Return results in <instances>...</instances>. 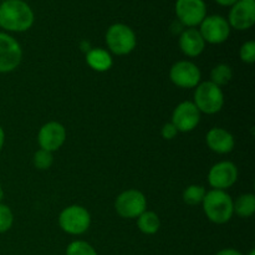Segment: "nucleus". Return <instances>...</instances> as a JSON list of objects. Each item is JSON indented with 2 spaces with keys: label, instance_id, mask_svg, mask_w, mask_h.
Masks as SVG:
<instances>
[{
  "label": "nucleus",
  "instance_id": "f257e3e1",
  "mask_svg": "<svg viewBox=\"0 0 255 255\" xmlns=\"http://www.w3.org/2000/svg\"><path fill=\"white\" fill-rule=\"evenodd\" d=\"M34 21V11L24 0H5L0 4V27L5 32L27 31Z\"/></svg>",
  "mask_w": 255,
  "mask_h": 255
},
{
  "label": "nucleus",
  "instance_id": "f03ea898",
  "mask_svg": "<svg viewBox=\"0 0 255 255\" xmlns=\"http://www.w3.org/2000/svg\"><path fill=\"white\" fill-rule=\"evenodd\" d=\"M233 201L227 191L211 189L204 196L202 207L208 221L214 224H226L233 218Z\"/></svg>",
  "mask_w": 255,
  "mask_h": 255
},
{
  "label": "nucleus",
  "instance_id": "7ed1b4c3",
  "mask_svg": "<svg viewBox=\"0 0 255 255\" xmlns=\"http://www.w3.org/2000/svg\"><path fill=\"white\" fill-rule=\"evenodd\" d=\"M107 49L117 56L128 55L136 49L137 37L133 30L126 24L116 22L109 26L105 34Z\"/></svg>",
  "mask_w": 255,
  "mask_h": 255
},
{
  "label": "nucleus",
  "instance_id": "20e7f679",
  "mask_svg": "<svg viewBox=\"0 0 255 255\" xmlns=\"http://www.w3.org/2000/svg\"><path fill=\"white\" fill-rule=\"evenodd\" d=\"M224 94L222 87L214 85L212 81L199 82L194 90L193 104L201 114L216 115L222 111L224 106Z\"/></svg>",
  "mask_w": 255,
  "mask_h": 255
},
{
  "label": "nucleus",
  "instance_id": "39448f33",
  "mask_svg": "<svg viewBox=\"0 0 255 255\" xmlns=\"http://www.w3.org/2000/svg\"><path fill=\"white\" fill-rule=\"evenodd\" d=\"M59 226L70 236H82L91 226V214L85 207L72 204L60 212Z\"/></svg>",
  "mask_w": 255,
  "mask_h": 255
},
{
  "label": "nucleus",
  "instance_id": "423d86ee",
  "mask_svg": "<svg viewBox=\"0 0 255 255\" xmlns=\"http://www.w3.org/2000/svg\"><path fill=\"white\" fill-rule=\"evenodd\" d=\"M115 211L121 218L136 219L147 211V198L138 189H126L117 196Z\"/></svg>",
  "mask_w": 255,
  "mask_h": 255
},
{
  "label": "nucleus",
  "instance_id": "0eeeda50",
  "mask_svg": "<svg viewBox=\"0 0 255 255\" xmlns=\"http://www.w3.org/2000/svg\"><path fill=\"white\" fill-rule=\"evenodd\" d=\"M22 49L14 36L0 31V74L15 71L21 64Z\"/></svg>",
  "mask_w": 255,
  "mask_h": 255
},
{
  "label": "nucleus",
  "instance_id": "6e6552de",
  "mask_svg": "<svg viewBox=\"0 0 255 255\" xmlns=\"http://www.w3.org/2000/svg\"><path fill=\"white\" fill-rule=\"evenodd\" d=\"M198 30L206 44L219 45L229 39L232 29L228 20L222 15H207L199 24Z\"/></svg>",
  "mask_w": 255,
  "mask_h": 255
},
{
  "label": "nucleus",
  "instance_id": "1a4fd4ad",
  "mask_svg": "<svg viewBox=\"0 0 255 255\" xmlns=\"http://www.w3.org/2000/svg\"><path fill=\"white\" fill-rule=\"evenodd\" d=\"M174 11L182 25L197 27L207 16V4L204 0H176Z\"/></svg>",
  "mask_w": 255,
  "mask_h": 255
},
{
  "label": "nucleus",
  "instance_id": "9d476101",
  "mask_svg": "<svg viewBox=\"0 0 255 255\" xmlns=\"http://www.w3.org/2000/svg\"><path fill=\"white\" fill-rule=\"evenodd\" d=\"M202 79L199 67L189 60H181L172 65L169 70V80L181 89H196Z\"/></svg>",
  "mask_w": 255,
  "mask_h": 255
},
{
  "label": "nucleus",
  "instance_id": "9b49d317",
  "mask_svg": "<svg viewBox=\"0 0 255 255\" xmlns=\"http://www.w3.org/2000/svg\"><path fill=\"white\" fill-rule=\"evenodd\" d=\"M66 128L57 121L46 122L37 132V143L40 148L49 152H56L64 146L66 141Z\"/></svg>",
  "mask_w": 255,
  "mask_h": 255
},
{
  "label": "nucleus",
  "instance_id": "f8f14e48",
  "mask_svg": "<svg viewBox=\"0 0 255 255\" xmlns=\"http://www.w3.org/2000/svg\"><path fill=\"white\" fill-rule=\"evenodd\" d=\"M231 29L246 31L255 24V0H238L231 6L228 14Z\"/></svg>",
  "mask_w": 255,
  "mask_h": 255
},
{
  "label": "nucleus",
  "instance_id": "ddd939ff",
  "mask_svg": "<svg viewBox=\"0 0 255 255\" xmlns=\"http://www.w3.org/2000/svg\"><path fill=\"white\" fill-rule=\"evenodd\" d=\"M171 122L178 132H192L201 122V112L193 101H183L177 105L172 112Z\"/></svg>",
  "mask_w": 255,
  "mask_h": 255
},
{
  "label": "nucleus",
  "instance_id": "4468645a",
  "mask_svg": "<svg viewBox=\"0 0 255 255\" xmlns=\"http://www.w3.org/2000/svg\"><path fill=\"white\" fill-rule=\"evenodd\" d=\"M238 168L231 161H222L212 166L208 172V183L212 189L227 191L238 181Z\"/></svg>",
  "mask_w": 255,
  "mask_h": 255
},
{
  "label": "nucleus",
  "instance_id": "2eb2a0df",
  "mask_svg": "<svg viewBox=\"0 0 255 255\" xmlns=\"http://www.w3.org/2000/svg\"><path fill=\"white\" fill-rule=\"evenodd\" d=\"M206 143L214 153L228 154L236 147V138L227 129L222 127H213L207 132Z\"/></svg>",
  "mask_w": 255,
  "mask_h": 255
},
{
  "label": "nucleus",
  "instance_id": "dca6fc26",
  "mask_svg": "<svg viewBox=\"0 0 255 255\" xmlns=\"http://www.w3.org/2000/svg\"><path fill=\"white\" fill-rule=\"evenodd\" d=\"M182 54L188 57H197L206 50V41L197 27H187L178 39Z\"/></svg>",
  "mask_w": 255,
  "mask_h": 255
},
{
  "label": "nucleus",
  "instance_id": "f3484780",
  "mask_svg": "<svg viewBox=\"0 0 255 255\" xmlns=\"http://www.w3.org/2000/svg\"><path fill=\"white\" fill-rule=\"evenodd\" d=\"M86 64L96 72H106L114 65V59L109 50L95 47L87 51Z\"/></svg>",
  "mask_w": 255,
  "mask_h": 255
},
{
  "label": "nucleus",
  "instance_id": "a211bd4d",
  "mask_svg": "<svg viewBox=\"0 0 255 255\" xmlns=\"http://www.w3.org/2000/svg\"><path fill=\"white\" fill-rule=\"evenodd\" d=\"M136 219L139 232L146 236H153L161 228V219H159L158 214L152 211H144Z\"/></svg>",
  "mask_w": 255,
  "mask_h": 255
},
{
  "label": "nucleus",
  "instance_id": "6ab92c4d",
  "mask_svg": "<svg viewBox=\"0 0 255 255\" xmlns=\"http://www.w3.org/2000/svg\"><path fill=\"white\" fill-rule=\"evenodd\" d=\"M233 212L241 218H251L255 213V196L253 193L241 194L233 201Z\"/></svg>",
  "mask_w": 255,
  "mask_h": 255
},
{
  "label": "nucleus",
  "instance_id": "aec40b11",
  "mask_svg": "<svg viewBox=\"0 0 255 255\" xmlns=\"http://www.w3.org/2000/svg\"><path fill=\"white\" fill-rule=\"evenodd\" d=\"M233 79V70L228 64H218L212 69L211 80L217 86H226Z\"/></svg>",
  "mask_w": 255,
  "mask_h": 255
},
{
  "label": "nucleus",
  "instance_id": "412c9836",
  "mask_svg": "<svg viewBox=\"0 0 255 255\" xmlns=\"http://www.w3.org/2000/svg\"><path fill=\"white\" fill-rule=\"evenodd\" d=\"M206 193L207 191L203 186H201V184H191L183 191L182 198H183L184 203L188 204V206H198V204H202Z\"/></svg>",
  "mask_w": 255,
  "mask_h": 255
},
{
  "label": "nucleus",
  "instance_id": "4be33fe9",
  "mask_svg": "<svg viewBox=\"0 0 255 255\" xmlns=\"http://www.w3.org/2000/svg\"><path fill=\"white\" fill-rule=\"evenodd\" d=\"M32 164L39 171H47L54 164V153L45 149H37L32 157Z\"/></svg>",
  "mask_w": 255,
  "mask_h": 255
},
{
  "label": "nucleus",
  "instance_id": "5701e85b",
  "mask_svg": "<svg viewBox=\"0 0 255 255\" xmlns=\"http://www.w3.org/2000/svg\"><path fill=\"white\" fill-rule=\"evenodd\" d=\"M66 255H99V253L87 242L74 241L67 246Z\"/></svg>",
  "mask_w": 255,
  "mask_h": 255
},
{
  "label": "nucleus",
  "instance_id": "b1692460",
  "mask_svg": "<svg viewBox=\"0 0 255 255\" xmlns=\"http://www.w3.org/2000/svg\"><path fill=\"white\" fill-rule=\"evenodd\" d=\"M14 224V213L9 206L0 203V234L6 233Z\"/></svg>",
  "mask_w": 255,
  "mask_h": 255
},
{
  "label": "nucleus",
  "instance_id": "393cba45",
  "mask_svg": "<svg viewBox=\"0 0 255 255\" xmlns=\"http://www.w3.org/2000/svg\"><path fill=\"white\" fill-rule=\"evenodd\" d=\"M239 57L246 64H254L255 62V41L249 40L246 41L239 49Z\"/></svg>",
  "mask_w": 255,
  "mask_h": 255
},
{
  "label": "nucleus",
  "instance_id": "a878e982",
  "mask_svg": "<svg viewBox=\"0 0 255 255\" xmlns=\"http://www.w3.org/2000/svg\"><path fill=\"white\" fill-rule=\"evenodd\" d=\"M179 132L177 131V128L174 127V125L171 121L164 124L161 128V136L162 138L166 139V141H172L173 138H176V136Z\"/></svg>",
  "mask_w": 255,
  "mask_h": 255
},
{
  "label": "nucleus",
  "instance_id": "bb28decb",
  "mask_svg": "<svg viewBox=\"0 0 255 255\" xmlns=\"http://www.w3.org/2000/svg\"><path fill=\"white\" fill-rule=\"evenodd\" d=\"M216 255H243V254H242L239 251H236V249L233 248H226L219 251Z\"/></svg>",
  "mask_w": 255,
  "mask_h": 255
},
{
  "label": "nucleus",
  "instance_id": "cd10ccee",
  "mask_svg": "<svg viewBox=\"0 0 255 255\" xmlns=\"http://www.w3.org/2000/svg\"><path fill=\"white\" fill-rule=\"evenodd\" d=\"M214 1H216L218 5H221V6H229V7H231L232 5L236 4L238 0H214Z\"/></svg>",
  "mask_w": 255,
  "mask_h": 255
},
{
  "label": "nucleus",
  "instance_id": "c85d7f7f",
  "mask_svg": "<svg viewBox=\"0 0 255 255\" xmlns=\"http://www.w3.org/2000/svg\"><path fill=\"white\" fill-rule=\"evenodd\" d=\"M4 143H5V132H4V128L0 126V151H1L2 147H4Z\"/></svg>",
  "mask_w": 255,
  "mask_h": 255
},
{
  "label": "nucleus",
  "instance_id": "c756f323",
  "mask_svg": "<svg viewBox=\"0 0 255 255\" xmlns=\"http://www.w3.org/2000/svg\"><path fill=\"white\" fill-rule=\"evenodd\" d=\"M4 196H5L4 189H2V187L0 186V203H1V201H2V199H4Z\"/></svg>",
  "mask_w": 255,
  "mask_h": 255
},
{
  "label": "nucleus",
  "instance_id": "7c9ffc66",
  "mask_svg": "<svg viewBox=\"0 0 255 255\" xmlns=\"http://www.w3.org/2000/svg\"><path fill=\"white\" fill-rule=\"evenodd\" d=\"M247 255H255V251H254V249H252V251L249 252V253L247 254Z\"/></svg>",
  "mask_w": 255,
  "mask_h": 255
},
{
  "label": "nucleus",
  "instance_id": "2f4dec72",
  "mask_svg": "<svg viewBox=\"0 0 255 255\" xmlns=\"http://www.w3.org/2000/svg\"><path fill=\"white\" fill-rule=\"evenodd\" d=\"M2 1H5V0H2Z\"/></svg>",
  "mask_w": 255,
  "mask_h": 255
}]
</instances>
